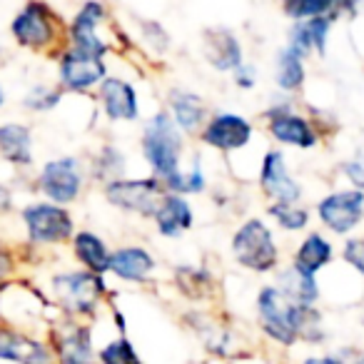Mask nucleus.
<instances>
[{
	"instance_id": "obj_2",
	"label": "nucleus",
	"mask_w": 364,
	"mask_h": 364,
	"mask_svg": "<svg viewBox=\"0 0 364 364\" xmlns=\"http://www.w3.org/2000/svg\"><path fill=\"white\" fill-rule=\"evenodd\" d=\"M142 155L160 182H167L180 172L182 132L167 112H157L147 120L142 132Z\"/></svg>"
},
{
	"instance_id": "obj_5",
	"label": "nucleus",
	"mask_w": 364,
	"mask_h": 364,
	"mask_svg": "<svg viewBox=\"0 0 364 364\" xmlns=\"http://www.w3.org/2000/svg\"><path fill=\"white\" fill-rule=\"evenodd\" d=\"M28 237L36 245H58L73 235V218L65 208L53 203H36L23 210Z\"/></svg>"
},
{
	"instance_id": "obj_12",
	"label": "nucleus",
	"mask_w": 364,
	"mask_h": 364,
	"mask_svg": "<svg viewBox=\"0 0 364 364\" xmlns=\"http://www.w3.org/2000/svg\"><path fill=\"white\" fill-rule=\"evenodd\" d=\"M269 135L282 145L292 147H314L319 142L317 130L312 127V122L302 115H294L289 110V105H279L274 110H269Z\"/></svg>"
},
{
	"instance_id": "obj_8",
	"label": "nucleus",
	"mask_w": 364,
	"mask_h": 364,
	"mask_svg": "<svg viewBox=\"0 0 364 364\" xmlns=\"http://www.w3.org/2000/svg\"><path fill=\"white\" fill-rule=\"evenodd\" d=\"M317 215L324 228H329L332 232H352L364 218V193H359V190H342V193L327 195L317 205Z\"/></svg>"
},
{
	"instance_id": "obj_26",
	"label": "nucleus",
	"mask_w": 364,
	"mask_h": 364,
	"mask_svg": "<svg viewBox=\"0 0 364 364\" xmlns=\"http://www.w3.org/2000/svg\"><path fill=\"white\" fill-rule=\"evenodd\" d=\"M279 279H282L279 289H282V292L287 294L292 302L302 304V307H312V304L317 302L319 289H317L314 277H309V274H302V272H297L294 267H289V269H284Z\"/></svg>"
},
{
	"instance_id": "obj_9",
	"label": "nucleus",
	"mask_w": 364,
	"mask_h": 364,
	"mask_svg": "<svg viewBox=\"0 0 364 364\" xmlns=\"http://www.w3.org/2000/svg\"><path fill=\"white\" fill-rule=\"evenodd\" d=\"M13 38L26 48H48L55 41V16L48 6L41 3H28L16 16L11 26Z\"/></svg>"
},
{
	"instance_id": "obj_25",
	"label": "nucleus",
	"mask_w": 364,
	"mask_h": 364,
	"mask_svg": "<svg viewBox=\"0 0 364 364\" xmlns=\"http://www.w3.org/2000/svg\"><path fill=\"white\" fill-rule=\"evenodd\" d=\"M75 257L90 269L92 274L100 277L102 272H110V252L105 242L92 232H80L75 237Z\"/></svg>"
},
{
	"instance_id": "obj_3",
	"label": "nucleus",
	"mask_w": 364,
	"mask_h": 364,
	"mask_svg": "<svg viewBox=\"0 0 364 364\" xmlns=\"http://www.w3.org/2000/svg\"><path fill=\"white\" fill-rule=\"evenodd\" d=\"M232 252L237 257V262L242 267L252 269V272H269L279 262L272 232L257 218L247 220L242 228H237V232L232 237Z\"/></svg>"
},
{
	"instance_id": "obj_21",
	"label": "nucleus",
	"mask_w": 364,
	"mask_h": 364,
	"mask_svg": "<svg viewBox=\"0 0 364 364\" xmlns=\"http://www.w3.org/2000/svg\"><path fill=\"white\" fill-rule=\"evenodd\" d=\"M155 225L157 232L165 237H177L193 228V210H190L188 200H182L180 195H167L155 215Z\"/></svg>"
},
{
	"instance_id": "obj_29",
	"label": "nucleus",
	"mask_w": 364,
	"mask_h": 364,
	"mask_svg": "<svg viewBox=\"0 0 364 364\" xmlns=\"http://www.w3.org/2000/svg\"><path fill=\"white\" fill-rule=\"evenodd\" d=\"M269 215L277 220L279 228L289 230V232H297V230H304L309 223V215L304 208H299L297 203H274L269 205Z\"/></svg>"
},
{
	"instance_id": "obj_18",
	"label": "nucleus",
	"mask_w": 364,
	"mask_h": 364,
	"mask_svg": "<svg viewBox=\"0 0 364 364\" xmlns=\"http://www.w3.org/2000/svg\"><path fill=\"white\" fill-rule=\"evenodd\" d=\"M155 269V257L142 247H122L110 255V272L125 282H142Z\"/></svg>"
},
{
	"instance_id": "obj_39",
	"label": "nucleus",
	"mask_w": 364,
	"mask_h": 364,
	"mask_svg": "<svg viewBox=\"0 0 364 364\" xmlns=\"http://www.w3.org/2000/svg\"><path fill=\"white\" fill-rule=\"evenodd\" d=\"M8 267H11V264H8V255H6V252H3V247H0V279L6 277Z\"/></svg>"
},
{
	"instance_id": "obj_17",
	"label": "nucleus",
	"mask_w": 364,
	"mask_h": 364,
	"mask_svg": "<svg viewBox=\"0 0 364 364\" xmlns=\"http://www.w3.org/2000/svg\"><path fill=\"white\" fill-rule=\"evenodd\" d=\"M203 50H205V58H208L210 65L218 68V70H223V73L237 70V68L245 65L240 41L230 31H223V28H213V31L205 33Z\"/></svg>"
},
{
	"instance_id": "obj_37",
	"label": "nucleus",
	"mask_w": 364,
	"mask_h": 364,
	"mask_svg": "<svg viewBox=\"0 0 364 364\" xmlns=\"http://www.w3.org/2000/svg\"><path fill=\"white\" fill-rule=\"evenodd\" d=\"M304 364H339L337 354H332V357H309Z\"/></svg>"
},
{
	"instance_id": "obj_35",
	"label": "nucleus",
	"mask_w": 364,
	"mask_h": 364,
	"mask_svg": "<svg viewBox=\"0 0 364 364\" xmlns=\"http://www.w3.org/2000/svg\"><path fill=\"white\" fill-rule=\"evenodd\" d=\"M344 172H347V177L352 180L354 190H359V193H364V160H352L344 165Z\"/></svg>"
},
{
	"instance_id": "obj_28",
	"label": "nucleus",
	"mask_w": 364,
	"mask_h": 364,
	"mask_svg": "<svg viewBox=\"0 0 364 364\" xmlns=\"http://www.w3.org/2000/svg\"><path fill=\"white\" fill-rule=\"evenodd\" d=\"M165 190H172V195H198L205 190V172L200 167V162H195L193 170L177 172L175 177H170L167 182H162Z\"/></svg>"
},
{
	"instance_id": "obj_11",
	"label": "nucleus",
	"mask_w": 364,
	"mask_h": 364,
	"mask_svg": "<svg viewBox=\"0 0 364 364\" xmlns=\"http://www.w3.org/2000/svg\"><path fill=\"white\" fill-rule=\"evenodd\" d=\"M252 140V125L245 117L235 112H220L213 120H208L203 130V142L218 150H240Z\"/></svg>"
},
{
	"instance_id": "obj_30",
	"label": "nucleus",
	"mask_w": 364,
	"mask_h": 364,
	"mask_svg": "<svg viewBox=\"0 0 364 364\" xmlns=\"http://www.w3.org/2000/svg\"><path fill=\"white\" fill-rule=\"evenodd\" d=\"M337 11L332 0H294L284 6V13L292 16L294 21H312V18H322V16H332Z\"/></svg>"
},
{
	"instance_id": "obj_22",
	"label": "nucleus",
	"mask_w": 364,
	"mask_h": 364,
	"mask_svg": "<svg viewBox=\"0 0 364 364\" xmlns=\"http://www.w3.org/2000/svg\"><path fill=\"white\" fill-rule=\"evenodd\" d=\"M0 155L13 165H31L33 162V137L31 130L21 122L0 125Z\"/></svg>"
},
{
	"instance_id": "obj_13",
	"label": "nucleus",
	"mask_w": 364,
	"mask_h": 364,
	"mask_svg": "<svg viewBox=\"0 0 364 364\" xmlns=\"http://www.w3.org/2000/svg\"><path fill=\"white\" fill-rule=\"evenodd\" d=\"M259 185L264 195H269L274 203H297L302 195V188L289 175L284 155L277 150H269L264 155L262 167H259Z\"/></svg>"
},
{
	"instance_id": "obj_36",
	"label": "nucleus",
	"mask_w": 364,
	"mask_h": 364,
	"mask_svg": "<svg viewBox=\"0 0 364 364\" xmlns=\"http://www.w3.org/2000/svg\"><path fill=\"white\" fill-rule=\"evenodd\" d=\"M237 85H242V87H252L255 85V75H252V68L250 65H242V68H237Z\"/></svg>"
},
{
	"instance_id": "obj_32",
	"label": "nucleus",
	"mask_w": 364,
	"mask_h": 364,
	"mask_svg": "<svg viewBox=\"0 0 364 364\" xmlns=\"http://www.w3.org/2000/svg\"><path fill=\"white\" fill-rule=\"evenodd\" d=\"M58 102H60V92L53 90V87H48V85L33 87V90L26 95V107H31V110H50V107H55Z\"/></svg>"
},
{
	"instance_id": "obj_19",
	"label": "nucleus",
	"mask_w": 364,
	"mask_h": 364,
	"mask_svg": "<svg viewBox=\"0 0 364 364\" xmlns=\"http://www.w3.org/2000/svg\"><path fill=\"white\" fill-rule=\"evenodd\" d=\"M55 349L60 364H95L90 332L85 327H80V324L63 329L55 337Z\"/></svg>"
},
{
	"instance_id": "obj_40",
	"label": "nucleus",
	"mask_w": 364,
	"mask_h": 364,
	"mask_svg": "<svg viewBox=\"0 0 364 364\" xmlns=\"http://www.w3.org/2000/svg\"><path fill=\"white\" fill-rule=\"evenodd\" d=\"M6 102V90H3V85H0V105Z\"/></svg>"
},
{
	"instance_id": "obj_24",
	"label": "nucleus",
	"mask_w": 364,
	"mask_h": 364,
	"mask_svg": "<svg viewBox=\"0 0 364 364\" xmlns=\"http://www.w3.org/2000/svg\"><path fill=\"white\" fill-rule=\"evenodd\" d=\"M332 262V245L322 237V235L312 232L309 237L302 240V245L294 252V264L292 267L302 274L314 277V272H319L322 267Z\"/></svg>"
},
{
	"instance_id": "obj_14",
	"label": "nucleus",
	"mask_w": 364,
	"mask_h": 364,
	"mask_svg": "<svg viewBox=\"0 0 364 364\" xmlns=\"http://www.w3.org/2000/svg\"><path fill=\"white\" fill-rule=\"evenodd\" d=\"M102 18H105V8L97 6V3H85L70 23V48L105 58L107 46L97 38V26L102 23Z\"/></svg>"
},
{
	"instance_id": "obj_4",
	"label": "nucleus",
	"mask_w": 364,
	"mask_h": 364,
	"mask_svg": "<svg viewBox=\"0 0 364 364\" xmlns=\"http://www.w3.org/2000/svg\"><path fill=\"white\" fill-rule=\"evenodd\" d=\"M105 198L107 203L120 210L155 218L167 195L165 185L157 177H147V180H122V177H117L115 182L105 185Z\"/></svg>"
},
{
	"instance_id": "obj_38",
	"label": "nucleus",
	"mask_w": 364,
	"mask_h": 364,
	"mask_svg": "<svg viewBox=\"0 0 364 364\" xmlns=\"http://www.w3.org/2000/svg\"><path fill=\"white\" fill-rule=\"evenodd\" d=\"M8 208H11V193L0 185V213H6Z\"/></svg>"
},
{
	"instance_id": "obj_23",
	"label": "nucleus",
	"mask_w": 364,
	"mask_h": 364,
	"mask_svg": "<svg viewBox=\"0 0 364 364\" xmlns=\"http://www.w3.org/2000/svg\"><path fill=\"white\" fill-rule=\"evenodd\" d=\"M170 115L180 130L195 132L205 122V102L200 95L188 90L170 92Z\"/></svg>"
},
{
	"instance_id": "obj_27",
	"label": "nucleus",
	"mask_w": 364,
	"mask_h": 364,
	"mask_svg": "<svg viewBox=\"0 0 364 364\" xmlns=\"http://www.w3.org/2000/svg\"><path fill=\"white\" fill-rule=\"evenodd\" d=\"M304 58L299 55L297 50H292L289 46H284L277 55V85L282 90L292 92V90H299L304 82Z\"/></svg>"
},
{
	"instance_id": "obj_16",
	"label": "nucleus",
	"mask_w": 364,
	"mask_h": 364,
	"mask_svg": "<svg viewBox=\"0 0 364 364\" xmlns=\"http://www.w3.org/2000/svg\"><path fill=\"white\" fill-rule=\"evenodd\" d=\"M100 102L105 115L112 122H130L137 117V95L135 87L122 77H105L100 82Z\"/></svg>"
},
{
	"instance_id": "obj_6",
	"label": "nucleus",
	"mask_w": 364,
	"mask_h": 364,
	"mask_svg": "<svg viewBox=\"0 0 364 364\" xmlns=\"http://www.w3.org/2000/svg\"><path fill=\"white\" fill-rule=\"evenodd\" d=\"M38 188L53 205H68L82 190V167L75 157H58L43 165L38 175Z\"/></svg>"
},
{
	"instance_id": "obj_7",
	"label": "nucleus",
	"mask_w": 364,
	"mask_h": 364,
	"mask_svg": "<svg viewBox=\"0 0 364 364\" xmlns=\"http://www.w3.org/2000/svg\"><path fill=\"white\" fill-rule=\"evenodd\" d=\"M53 287L65 309L75 314H92L105 292L102 277L92 272H68L53 279Z\"/></svg>"
},
{
	"instance_id": "obj_20",
	"label": "nucleus",
	"mask_w": 364,
	"mask_h": 364,
	"mask_svg": "<svg viewBox=\"0 0 364 364\" xmlns=\"http://www.w3.org/2000/svg\"><path fill=\"white\" fill-rule=\"evenodd\" d=\"M329 26H332V16H322V18H312V21L294 23L292 33H289L287 46L292 48V50H297L302 58H307L309 50L324 53Z\"/></svg>"
},
{
	"instance_id": "obj_1",
	"label": "nucleus",
	"mask_w": 364,
	"mask_h": 364,
	"mask_svg": "<svg viewBox=\"0 0 364 364\" xmlns=\"http://www.w3.org/2000/svg\"><path fill=\"white\" fill-rule=\"evenodd\" d=\"M257 312L262 329L272 339L282 344H292L299 337H309L317 342L312 327L319 324V314L312 307L292 302L279 287H264L257 297Z\"/></svg>"
},
{
	"instance_id": "obj_33",
	"label": "nucleus",
	"mask_w": 364,
	"mask_h": 364,
	"mask_svg": "<svg viewBox=\"0 0 364 364\" xmlns=\"http://www.w3.org/2000/svg\"><path fill=\"white\" fill-rule=\"evenodd\" d=\"M107 167H112V172H120L125 167V157L115 150V147H102L100 160L95 162V177L97 180H107ZM110 182V180H107Z\"/></svg>"
},
{
	"instance_id": "obj_10",
	"label": "nucleus",
	"mask_w": 364,
	"mask_h": 364,
	"mask_svg": "<svg viewBox=\"0 0 364 364\" xmlns=\"http://www.w3.org/2000/svg\"><path fill=\"white\" fill-rule=\"evenodd\" d=\"M105 60L102 55L82 53L77 48H68L60 58V82L68 90H90L105 80Z\"/></svg>"
},
{
	"instance_id": "obj_34",
	"label": "nucleus",
	"mask_w": 364,
	"mask_h": 364,
	"mask_svg": "<svg viewBox=\"0 0 364 364\" xmlns=\"http://www.w3.org/2000/svg\"><path fill=\"white\" fill-rule=\"evenodd\" d=\"M344 262L352 264L359 274H364V240L362 237H352L344 245Z\"/></svg>"
},
{
	"instance_id": "obj_15",
	"label": "nucleus",
	"mask_w": 364,
	"mask_h": 364,
	"mask_svg": "<svg viewBox=\"0 0 364 364\" xmlns=\"http://www.w3.org/2000/svg\"><path fill=\"white\" fill-rule=\"evenodd\" d=\"M0 359L16 364H53L48 344L26 337L16 329H0Z\"/></svg>"
},
{
	"instance_id": "obj_31",
	"label": "nucleus",
	"mask_w": 364,
	"mask_h": 364,
	"mask_svg": "<svg viewBox=\"0 0 364 364\" xmlns=\"http://www.w3.org/2000/svg\"><path fill=\"white\" fill-rule=\"evenodd\" d=\"M100 362L102 364H142L137 352L132 349V344L125 337L112 339L110 344H105L100 352Z\"/></svg>"
}]
</instances>
